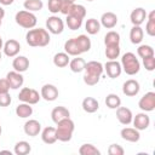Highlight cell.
Here are the masks:
<instances>
[{
    "mask_svg": "<svg viewBox=\"0 0 155 155\" xmlns=\"http://www.w3.org/2000/svg\"><path fill=\"white\" fill-rule=\"evenodd\" d=\"M10 90V85L8 81L5 79H0V93H7Z\"/></svg>",
    "mask_w": 155,
    "mask_h": 155,
    "instance_id": "f6af8a7d",
    "label": "cell"
},
{
    "mask_svg": "<svg viewBox=\"0 0 155 155\" xmlns=\"http://www.w3.org/2000/svg\"><path fill=\"white\" fill-rule=\"evenodd\" d=\"M120 44V35L119 33L110 30L105 34L104 36V45L105 46H113V45H119Z\"/></svg>",
    "mask_w": 155,
    "mask_h": 155,
    "instance_id": "d6a6232c",
    "label": "cell"
},
{
    "mask_svg": "<svg viewBox=\"0 0 155 155\" xmlns=\"http://www.w3.org/2000/svg\"><path fill=\"white\" fill-rule=\"evenodd\" d=\"M15 21L16 23L22 27V28H25V29H31L36 25V16L33 13V12H29L27 10H23V11H18L15 16Z\"/></svg>",
    "mask_w": 155,
    "mask_h": 155,
    "instance_id": "5b68a950",
    "label": "cell"
},
{
    "mask_svg": "<svg viewBox=\"0 0 155 155\" xmlns=\"http://www.w3.org/2000/svg\"><path fill=\"white\" fill-rule=\"evenodd\" d=\"M116 117H117V120H119L120 124L127 126V125H130V124L132 122L133 115H132L131 109L120 105L119 108H116Z\"/></svg>",
    "mask_w": 155,
    "mask_h": 155,
    "instance_id": "9a60e30c",
    "label": "cell"
},
{
    "mask_svg": "<svg viewBox=\"0 0 155 155\" xmlns=\"http://www.w3.org/2000/svg\"><path fill=\"white\" fill-rule=\"evenodd\" d=\"M65 16H75V17H79V18L84 19L85 16H86V8L82 5L74 4L73 2V4H70V6H69Z\"/></svg>",
    "mask_w": 155,
    "mask_h": 155,
    "instance_id": "603a6c76",
    "label": "cell"
},
{
    "mask_svg": "<svg viewBox=\"0 0 155 155\" xmlns=\"http://www.w3.org/2000/svg\"><path fill=\"white\" fill-rule=\"evenodd\" d=\"M137 54L140 58H147V57H151L154 56V48L150 45H140L137 48Z\"/></svg>",
    "mask_w": 155,
    "mask_h": 155,
    "instance_id": "ab89813d",
    "label": "cell"
},
{
    "mask_svg": "<svg viewBox=\"0 0 155 155\" xmlns=\"http://www.w3.org/2000/svg\"><path fill=\"white\" fill-rule=\"evenodd\" d=\"M81 105H82V109H84L86 113H88V114L96 113V111L98 110V108H99L98 101H97L96 98H93V97H86V98H84Z\"/></svg>",
    "mask_w": 155,
    "mask_h": 155,
    "instance_id": "7402d4cb",
    "label": "cell"
},
{
    "mask_svg": "<svg viewBox=\"0 0 155 155\" xmlns=\"http://www.w3.org/2000/svg\"><path fill=\"white\" fill-rule=\"evenodd\" d=\"M2 47H4V42H2V38L0 36V51L2 50Z\"/></svg>",
    "mask_w": 155,
    "mask_h": 155,
    "instance_id": "c3c4849f",
    "label": "cell"
},
{
    "mask_svg": "<svg viewBox=\"0 0 155 155\" xmlns=\"http://www.w3.org/2000/svg\"><path fill=\"white\" fill-rule=\"evenodd\" d=\"M41 139L46 144H53L57 140V138H56V128L51 127V126L45 127L42 130V132H41Z\"/></svg>",
    "mask_w": 155,
    "mask_h": 155,
    "instance_id": "d4e9b609",
    "label": "cell"
},
{
    "mask_svg": "<svg viewBox=\"0 0 155 155\" xmlns=\"http://www.w3.org/2000/svg\"><path fill=\"white\" fill-rule=\"evenodd\" d=\"M16 114L17 116L22 117V119H25V117H29L31 114H33V108L30 107V104L28 103H21L16 107Z\"/></svg>",
    "mask_w": 155,
    "mask_h": 155,
    "instance_id": "f546056e",
    "label": "cell"
},
{
    "mask_svg": "<svg viewBox=\"0 0 155 155\" xmlns=\"http://www.w3.org/2000/svg\"><path fill=\"white\" fill-rule=\"evenodd\" d=\"M1 23H2V19H0V27H1Z\"/></svg>",
    "mask_w": 155,
    "mask_h": 155,
    "instance_id": "db71d44e",
    "label": "cell"
},
{
    "mask_svg": "<svg viewBox=\"0 0 155 155\" xmlns=\"http://www.w3.org/2000/svg\"><path fill=\"white\" fill-rule=\"evenodd\" d=\"M6 80L8 81L10 88H12V90H17V88L22 87V85L24 82V79H23L22 73H18L16 70L8 71L7 75H6Z\"/></svg>",
    "mask_w": 155,
    "mask_h": 155,
    "instance_id": "8fae6325",
    "label": "cell"
},
{
    "mask_svg": "<svg viewBox=\"0 0 155 155\" xmlns=\"http://www.w3.org/2000/svg\"><path fill=\"white\" fill-rule=\"evenodd\" d=\"M120 56V46L113 45V46H105V57L109 61H114Z\"/></svg>",
    "mask_w": 155,
    "mask_h": 155,
    "instance_id": "f35d334b",
    "label": "cell"
},
{
    "mask_svg": "<svg viewBox=\"0 0 155 155\" xmlns=\"http://www.w3.org/2000/svg\"><path fill=\"white\" fill-rule=\"evenodd\" d=\"M143 38H144V31L143 29L140 28V25H133L130 30V40L132 44L134 45H138L143 41Z\"/></svg>",
    "mask_w": 155,
    "mask_h": 155,
    "instance_id": "cb8c5ba5",
    "label": "cell"
},
{
    "mask_svg": "<svg viewBox=\"0 0 155 155\" xmlns=\"http://www.w3.org/2000/svg\"><path fill=\"white\" fill-rule=\"evenodd\" d=\"M63 1H70V2H74L75 0H63Z\"/></svg>",
    "mask_w": 155,
    "mask_h": 155,
    "instance_id": "f907efd6",
    "label": "cell"
},
{
    "mask_svg": "<svg viewBox=\"0 0 155 155\" xmlns=\"http://www.w3.org/2000/svg\"><path fill=\"white\" fill-rule=\"evenodd\" d=\"M138 107L144 111H153L155 109V92H147L138 102Z\"/></svg>",
    "mask_w": 155,
    "mask_h": 155,
    "instance_id": "ba28073f",
    "label": "cell"
},
{
    "mask_svg": "<svg viewBox=\"0 0 155 155\" xmlns=\"http://www.w3.org/2000/svg\"><path fill=\"white\" fill-rule=\"evenodd\" d=\"M87 1H93V0H87Z\"/></svg>",
    "mask_w": 155,
    "mask_h": 155,
    "instance_id": "11a10c76",
    "label": "cell"
},
{
    "mask_svg": "<svg viewBox=\"0 0 155 155\" xmlns=\"http://www.w3.org/2000/svg\"><path fill=\"white\" fill-rule=\"evenodd\" d=\"M85 29L90 35H94L101 30V23L96 18H88L85 23Z\"/></svg>",
    "mask_w": 155,
    "mask_h": 155,
    "instance_id": "4dcf8cb0",
    "label": "cell"
},
{
    "mask_svg": "<svg viewBox=\"0 0 155 155\" xmlns=\"http://www.w3.org/2000/svg\"><path fill=\"white\" fill-rule=\"evenodd\" d=\"M23 6L29 12H36V11L42 10L44 4H42L41 0H25L24 4H23Z\"/></svg>",
    "mask_w": 155,
    "mask_h": 155,
    "instance_id": "836d02e7",
    "label": "cell"
},
{
    "mask_svg": "<svg viewBox=\"0 0 155 155\" xmlns=\"http://www.w3.org/2000/svg\"><path fill=\"white\" fill-rule=\"evenodd\" d=\"M4 17H5V10L0 6V19H2Z\"/></svg>",
    "mask_w": 155,
    "mask_h": 155,
    "instance_id": "7dc6e473",
    "label": "cell"
},
{
    "mask_svg": "<svg viewBox=\"0 0 155 155\" xmlns=\"http://www.w3.org/2000/svg\"><path fill=\"white\" fill-rule=\"evenodd\" d=\"M64 51L65 53H68L69 56H79L81 54V51L76 44V40L75 38L73 39H68L65 42H64Z\"/></svg>",
    "mask_w": 155,
    "mask_h": 155,
    "instance_id": "484cf974",
    "label": "cell"
},
{
    "mask_svg": "<svg viewBox=\"0 0 155 155\" xmlns=\"http://www.w3.org/2000/svg\"><path fill=\"white\" fill-rule=\"evenodd\" d=\"M132 122H133L134 128H137L138 131H143V130H147L149 127V125H150V117L145 113H138L132 119Z\"/></svg>",
    "mask_w": 155,
    "mask_h": 155,
    "instance_id": "5bb4252c",
    "label": "cell"
},
{
    "mask_svg": "<svg viewBox=\"0 0 155 155\" xmlns=\"http://www.w3.org/2000/svg\"><path fill=\"white\" fill-rule=\"evenodd\" d=\"M11 104V96L7 93H0V107H8Z\"/></svg>",
    "mask_w": 155,
    "mask_h": 155,
    "instance_id": "ee69618b",
    "label": "cell"
},
{
    "mask_svg": "<svg viewBox=\"0 0 155 155\" xmlns=\"http://www.w3.org/2000/svg\"><path fill=\"white\" fill-rule=\"evenodd\" d=\"M15 0H0V5H4V6H8L13 2Z\"/></svg>",
    "mask_w": 155,
    "mask_h": 155,
    "instance_id": "bcb514c9",
    "label": "cell"
},
{
    "mask_svg": "<svg viewBox=\"0 0 155 155\" xmlns=\"http://www.w3.org/2000/svg\"><path fill=\"white\" fill-rule=\"evenodd\" d=\"M105 105L109 108V109H116L121 105V99L117 94L115 93H109L107 97H105Z\"/></svg>",
    "mask_w": 155,
    "mask_h": 155,
    "instance_id": "e575fe53",
    "label": "cell"
},
{
    "mask_svg": "<svg viewBox=\"0 0 155 155\" xmlns=\"http://www.w3.org/2000/svg\"><path fill=\"white\" fill-rule=\"evenodd\" d=\"M65 23H67V25H68L69 29H71V30H78V29H80V27L82 25V19L79 18V17H75V16H67Z\"/></svg>",
    "mask_w": 155,
    "mask_h": 155,
    "instance_id": "74e56055",
    "label": "cell"
},
{
    "mask_svg": "<svg viewBox=\"0 0 155 155\" xmlns=\"http://www.w3.org/2000/svg\"><path fill=\"white\" fill-rule=\"evenodd\" d=\"M50 34L44 28H35L29 29L25 34V41L31 47H44L50 44Z\"/></svg>",
    "mask_w": 155,
    "mask_h": 155,
    "instance_id": "6da1fadb",
    "label": "cell"
},
{
    "mask_svg": "<svg viewBox=\"0 0 155 155\" xmlns=\"http://www.w3.org/2000/svg\"><path fill=\"white\" fill-rule=\"evenodd\" d=\"M1 57H2V54H1V51H0V61H1Z\"/></svg>",
    "mask_w": 155,
    "mask_h": 155,
    "instance_id": "f5cc1de1",
    "label": "cell"
},
{
    "mask_svg": "<svg viewBox=\"0 0 155 155\" xmlns=\"http://www.w3.org/2000/svg\"><path fill=\"white\" fill-rule=\"evenodd\" d=\"M85 64H86L85 59L81 58V57H79V56H75V58H73L71 61H69V68H70V70L73 73H80V71H82L84 68H85Z\"/></svg>",
    "mask_w": 155,
    "mask_h": 155,
    "instance_id": "f1b7e54d",
    "label": "cell"
},
{
    "mask_svg": "<svg viewBox=\"0 0 155 155\" xmlns=\"http://www.w3.org/2000/svg\"><path fill=\"white\" fill-rule=\"evenodd\" d=\"M147 11L143 8V7H136L131 15H130V19H131V23L133 25H140L145 19H147Z\"/></svg>",
    "mask_w": 155,
    "mask_h": 155,
    "instance_id": "e0dca14e",
    "label": "cell"
},
{
    "mask_svg": "<svg viewBox=\"0 0 155 155\" xmlns=\"http://www.w3.org/2000/svg\"><path fill=\"white\" fill-rule=\"evenodd\" d=\"M148 22L145 25V31L149 36H154L155 35V11H151L148 16Z\"/></svg>",
    "mask_w": 155,
    "mask_h": 155,
    "instance_id": "8d00e7d4",
    "label": "cell"
},
{
    "mask_svg": "<svg viewBox=\"0 0 155 155\" xmlns=\"http://www.w3.org/2000/svg\"><path fill=\"white\" fill-rule=\"evenodd\" d=\"M79 154H80V155H101V151H99L93 144L85 143V144H82V145L80 147Z\"/></svg>",
    "mask_w": 155,
    "mask_h": 155,
    "instance_id": "d590c367",
    "label": "cell"
},
{
    "mask_svg": "<svg viewBox=\"0 0 155 155\" xmlns=\"http://www.w3.org/2000/svg\"><path fill=\"white\" fill-rule=\"evenodd\" d=\"M13 151H15L16 155H27V154H29L31 151V147H30V144L28 142L19 140V142L16 143Z\"/></svg>",
    "mask_w": 155,
    "mask_h": 155,
    "instance_id": "1f68e13d",
    "label": "cell"
},
{
    "mask_svg": "<svg viewBox=\"0 0 155 155\" xmlns=\"http://www.w3.org/2000/svg\"><path fill=\"white\" fill-rule=\"evenodd\" d=\"M121 68L127 75H136L140 70V63L134 53L126 52L121 58Z\"/></svg>",
    "mask_w": 155,
    "mask_h": 155,
    "instance_id": "277c9868",
    "label": "cell"
},
{
    "mask_svg": "<svg viewBox=\"0 0 155 155\" xmlns=\"http://www.w3.org/2000/svg\"><path fill=\"white\" fill-rule=\"evenodd\" d=\"M124 153H125L124 148L119 144H111L108 148V154L109 155H124Z\"/></svg>",
    "mask_w": 155,
    "mask_h": 155,
    "instance_id": "b9f144b4",
    "label": "cell"
},
{
    "mask_svg": "<svg viewBox=\"0 0 155 155\" xmlns=\"http://www.w3.org/2000/svg\"><path fill=\"white\" fill-rule=\"evenodd\" d=\"M46 28L50 33L57 35L64 30V23L58 16H51L46 19Z\"/></svg>",
    "mask_w": 155,
    "mask_h": 155,
    "instance_id": "52a82bcc",
    "label": "cell"
},
{
    "mask_svg": "<svg viewBox=\"0 0 155 155\" xmlns=\"http://www.w3.org/2000/svg\"><path fill=\"white\" fill-rule=\"evenodd\" d=\"M2 50L7 57H16L21 51V44L15 39H10L4 44Z\"/></svg>",
    "mask_w": 155,
    "mask_h": 155,
    "instance_id": "7c38bea8",
    "label": "cell"
},
{
    "mask_svg": "<svg viewBox=\"0 0 155 155\" xmlns=\"http://www.w3.org/2000/svg\"><path fill=\"white\" fill-rule=\"evenodd\" d=\"M116 23H117V16L114 12H104L101 17V24L107 29L114 28Z\"/></svg>",
    "mask_w": 155,
    "mask_h": 155,
    "instance_id": "ffe728a7",
    "label": "cell"
},
{
    "mask_svg": "<svg viewBox=\"0 0 155 155\" xmlns=\"http://www.w3.org/2000/svg\"><path fill=\"white\" fill-rule=\"evenodd\" d=\"M41 131V124L38 121V120H28L25 124H24V132L27 136H30V137H35L40 133Z\"/></svg>",
    "mask_w": 155,
    "mask_h": 155,
    "instance_id": "ac0fdd59",
    "label": "cell"
},
{
    "mask_svg": "<svg viewBox=\"0 0 155 155\" xmlns=\"http://www.w3.org/2000/svg\"><path fill=\"white\" fill-rule=\"evenodd\" d=\"M139 90H140L139 82L137 80H134V79H130V80L125 81L124 85H122V92L127 97L137 96L138 92H139Z\"/></svg>",
    "mask_w": 155,
    "mask_h": 155,
    "instance_id": "30bf717a",
    "label": "cell"
},
{
    "mask_svg": "<svg viewBox=\"0 0 155 155\" xmlns=\"http://www.w3.org/2000/svg\"><path fill=\"white\" fill-rule=\"evenodd\" d=\"M12 67L18 73H24L29 68V59L25 56H16L12 62Z\"/></svg>",
    "mask_w": 155,
    "mask_h": 155,
    "instance_id": "44dd1931",
    "label": "cell"
},
{
    "mask_svg": "<svg viewBox=\"0 0 155 155\" xmlns=\"http://www.w3.org/2000/svg\"><path fill=\"white\" fill-rule=\"evenodd\" d=\"M107 75L110 78V79H116L121 75L122 73V68H121V64L120 62H117L116 59L114 61H108L104 65H103Z\"/></svg>",
    "mask_w": 155,
    "mask_h": 155,
    "instance_id": "9c48e42d",
    "label": "cell"
},
{
    "mask_svg": "<svg viewBox=\"0 0 155 155\" xmlns=\"http://www.w3.org/2000/svg\"><path fill=\"white\" fill-rule=\"evenodd\" d=\"M40 98H41V96L39 94V92L34 88H30V87H23L19 91V94H18V99L21 102L28 103L30 105L36 104L40 101Z\"/></svg>",
    "mask_w": 155,
    "mask_h": 155,
    "instance_id": "8992f818",
    "label": "cell"
},
{
    "mask_svg": "<svg viewBox=\"0 0 155 155\" xmlns=\"http://www.w3.org/2000/svg\"><path fill=\"white\" fill-rule=\"evenodd\" d=\"M143 59V65L145 67V69L148 71H153L155 69V57H147V58H142Z\"/></svg>",
    "mask_w": 155,
    "mask_h": 155,
    "instance_id": "7bdbcfd3",
    "label": "cell"
},
{
    "mask_svg": "<svg viewBox=\"0 0 155 155\" xmlns=\"http://www.w3.org/2000/svg\"><path fill=\"white\" fill-rule=\"evenodd\" d=\"M45 101L47 102H53L58 97V90L54 85L52 84H46L41 87V94H40Z\"/></svg>",
    "mask_w": 155,
    "mask_h": 155,
    "instance_id": "4fadbf2b",
    "label": "cell"
},
{
    "mask_svg": "<svg viewBox=\"0 0 155 155\" xmlns=\"http://www.w3.org/2000/svg\"><path fill=\"white\" fill-rule=\"evenodd\" d=\"M0 153H1V154L5 153V154H10V155H11V151H10V150H0Z\"/></svg>",
    "mask_w": 155,
    "mask_h": 155,
    "instance_id": "681fc988",
    "label": "cell"
},
{
    "mask_svg": "<svg viewBox=\"0 0 155 155\" xmlns=\"http://www.w3.org/2000/svg\"><path fill=\"white\" fill-rule=\"evenodd\" d=\"M1 132H2V128H1V125H0V136H1Z\"/></svg>",
    "mask_w": 155,
    "mask_h": 155,
    "instance_id": "816d5d0a",
    "label": "cell"
},
{
    "mask_svg": "<svg viewBox=\"0 0 155 155\" xmlns=\"http://www.w3.org/2000/svg\"><path fill=\"white\" fill-rule=\"evenodd\" d=\"M51 117H52V121L54 124H57L58 121L63 120V119H67V117H70V113L69 110L65 108V107H62V105H58L56 108L52 109L51 111Z\"/></svg>",
    "mask_w": 155,
    "mask_h": 155,
    "instance_id": "d6986e66",
    "label": "cell"
},
{
    "mask_svg": "<svg viewBox=\"0 0 155 155\" xmlns=\"http://www.w3.org/2000/svg\"><path fill=\"white\" fill-rule=\"evenodd\" d=\"M69 61H70L69 54L65 53V52H58V53H56L54 57H53V64H54L56 67H58V68H64V67H67V65L69 64Z\"/></svg>",
    "mask_w": 155,
    "mask_h": 155,
    "instance_id": "83f0119b",
    "label": "cell"
},
{
    "mask_svg": "<svg viewBox=\"0 0 155 155\" xmlns=\"http://www.w3.org/2000/svg\"><path fill=\"white\" fill-rule=\"evenodd\" d=\"M85 74H84V82L88 86H93L96 84H98L103 71H104V68H103V64L101 62H97V61H90L85 64Z\"/></svg>",
    "mask_w": 155,
    "mask_h": 155,
    "instance_id": "7a4b0ae2",
    "label": "cell"
},
{
    "mask_svg": "<svg viewBox=\"0 0 155 155\" xmlns=\"http://www.w3.org/2000/svg\"><path fill=\"white\" fill-rule=\"evenodd\" d=\"M74 128H75V125H74V121L70 117H67V119H63V120L58 121L57 127H56V138H57V140L69 142L73 137Z\"/></svg>",
    "mask_w": 155,
    "mask_h": 155,
    "instance_id": "3957f363",
    "label": "cell"
},
{
    "mask_svg": "<svg viewBox=\"0 0 155 155\" xmlns=\"http://www.w3.org/2000/svg\"><path fill=\"white\" fill-rule=\"evenodd\" d=\"M75 40H76V44H78L81 53H85V52L90 51V48H91V40H90V38L87 35L81 34L78 38H75Z\"/></svg>",
    "mask_w": 155,
    "mask_h": 155,
    "instance_id": "4316f807",
    "label": "cell"
},
{
    "mask_svg": "<svg viewBox=\"0 0 155 155\" xmlns=\"http://www.w3.org/2000/svg\"><path fill=\"white\" fill-rule=\"evenodd\" d=\"M62 4L63 1L62 0H48L47 2V7H48V11L51 13H58L61 12V8H62Z\"/></svg>",
    "mask_w": 155,
    "mask_h": 155,
    "instance_id": "60d3db41",
    "label": "cell"
},
{
    "mask_svg": "<svg viewBox=\"0 0 155 155\" xmlns=\"http://www.w3.org/2000/svg\"><path fill=\"white\" fill-rule=\"evenodd\" d=\"M120 136L122 139L127 140V142H131V143H136L139 140L140 138V134H139V131L134 127H125L121 130L120 132Z\"/></svg>",
    "mask_w": 155,
    "mask_h": 155,
    "instance_id": "2e32d148",
    "label": "cell"
}]
</instances>
